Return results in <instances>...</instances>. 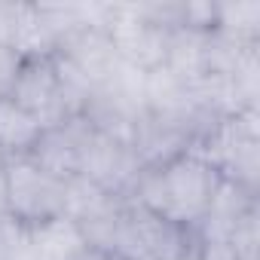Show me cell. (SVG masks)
I'll return each instance as SVG.
<instances>
[{
	"label": "cell",
	"mask_w": 260,
	"mask_h": 260,
	"mask_svg": "<svg viewBox=\"0 0 260 260\" xmlns=\"http://www.w3.org/2000/svg\"><path fill=\"white\" fill-rule=\"evenodd\" d=\"M223 184L226 181L199 153L181 147L132 175V202L196 233L211 214Z\"/></svg>",
	"instance_id": "cell-1"
},
{
	"label": "cell",
	"mask_w": 260,
	"mask_h": 260,
	"mask_svg": "<svg viewBox=\"0 0 260 260\" xmlns=\"http://www.w3.org/2000/svg\"><path fill=\"white\" fill-rule=\"evenodd\" d=\"M196 245L199 236L193 230L175 226L132 199L116 205L101 242L113 260H181Z\"/></svg>",
	"instance_id": "cell-2"
},
{
	"label": "cell",
	"mask_w": 260,
	"mask_h": 260,
	"mask_svg": "<svg viewBox=\"0 0 260 260\" xmlns=\"http://www.w3.org/2000/svg\"><path fill=\"white\" fill-rule=\"evenodd\" d=\"M4 211L28 226L68 217L71 184L40 172L28 159H10L4 162Z\"/></svg>",
	"instance_id": "cell-5"
},
{
	"label": "cell",
	"mask_w": 260,
	"mask_h": 260,
	"mask_svg": "<svg viewBox=\"0 0 260 260\" xmlns=\"http://www.w3.org/2000/svg\"><path fill=\"white\" fill-rule=\"evenodd\" d=\"M71 260H113V254L107 251V248H101V245H95V242H89V245H83Z\"/></svg>",
	"instance_id": "cell-8"
},
{
	"label": "cell",
	"mask_w": 260,
	"mask_h": 260,
	"mask_svg": "<svg viewBox=\"0 0 260 260\" xmlns=\"http://www.w3.org/2000/svg\"><path fill=\"white\" fill-rule=\"evenodd\" d=\"M0 260H37L31 226L19 223L4 208H0Z\"/></svg>",
	"instance_id": "cell-7"
},
{
	"label": "cell",
	"mask_w": 260,
	"mask_h": 260,
	"mask_svg": "<svg viewBox=\"0 0 260 260\" xmlns=\"http://www.w3.org/2000/svg\"><path fill=\"white\" fill-rule=\"evenodd\" d=\"M193 153H199L226 184L257 193V110L254 107H236L230 113H220L205 132L187 144Z\"/></svg>",
	"instance_id": "cell-3"
},
{
	"label": "cell",
	"mask_w": 260,
	"mask_h": 260,
	"mask_svg": "<svg viewBox=\"0 0 260 260\" xmlns=\"http://www.w3.org/2000/svg\"><path fill=\"white\" fill-rule=\"evenodd\" d=\"M7 95L16 104H22L28 113H34L43 125H58V122L77 116L68 107V101H71V74L61 64L55 49L22 55Z\"/></svg>",
	"instance_id": "cell-4"
},
{
	"label": "cell",
	"mask_w": 260,
	"mask_h": 260,
	"mask_svg": "<svg viewBox=\"0 0 260 260\" xmlns=\"http://www.w3.org/2000/svg\"><path fill=\"white\" fill-rule=\"evenodd\" d=\"M43 122L16 104L10 95H0V159H25L43 135Z\"/></svg>",
	"instance_id": "cell-6"
}]
</instances>
